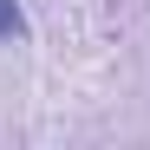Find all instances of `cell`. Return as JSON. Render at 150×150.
I'll return each instance as SVG.
<instances>
[{"instance_id":"cell-1","label":"cell","mask_w":150,"mask_h":150,"mask_svg":"<svg viewBox=\"0 0 150 150\" xmlns=\"http://www.w3.org/2000/svg\"><path fill=\"white\" fill-rule=\"evenodd\" d=\"M26 39V13H20V0H0V46Z\"/></svg>"}]
</instances>
